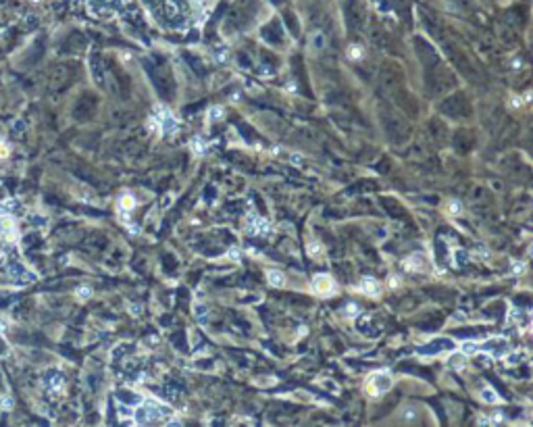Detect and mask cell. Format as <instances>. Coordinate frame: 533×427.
Here are the masks:
<instances>
[{
    "label": "cell",
    "mask_w": 533,
    "mask_h": 427,
    "mask_svg": "<svg viewBox=\"0 0 533 427\" xmlns=\"http://www.w3.org/2000/svg\"><path fill=\"white\" fill-rule=\"evenodd\" d=\"M346 13L350 17V23H354L357 27H361L367 19V11L363 0H346Z\"/></svg>",
    "instance_id": "obj_1"
},
{
    "label": "cell",
    "mask_w": 533,
    "mask_h": 427,
    "mask_svg": "<svg viewBox=\"0 0 533 427\" xmlns=\"http://www.w3.org/2000/svg\"><path fill=\"white\" fill-rule=\"evenodd\" d=\"M392 386V379L386 375V373H375L371 375V379L367 381V390L371 394H381L383 390H388Z\"/></svg>",
    "instance_id": "obj_2"
},
{
    "label": "cell",
    "mask_w": 533,
    "mask_h": 427,
    "mask_svg": "<svg viewBox=\"0 0 533 427\" xmlns=\"http://www.w3.org/2000/svg\"><path fill=\"white\" fill-rule=\"evenodd\" d=\"M313 288H315L317 294L327 296V294H331V288H333V286H331V279H329L327 275H319V277H315Z\"/></svg>",
    "instance_id": "obj_3"
},
{
    "label": "cell",
    "mask_w": 533,
    "mask_h": 427,
    "mask_svg": "<svg viewBox=\"0 0 533 427\" xmlns=\"http://www.w3.org/2000/svg\"><path fill=\"white\" fill-rule=\"evenodd\" d=\"M363 292H365V294H369V296H377L381 290H379V283H377L375 279H365L363 281Z\"/></svg>",
    "instance_id": "obj_4"
},
{
    "label": "cell",
    "mask_w": 533,
    "mask_h": 427,
    "mask_svg": "<svg viewBox=\"0 0 533 427\" xmlns=\"http://www.w3.org/2000/svg\"><path fill=\"white\" fill-rule=\"evenodd\" d=\"M15 209H17V200H15V198H9V200L3 202V207H0V213L9 215V213H13Z\"/></svg>",
    "instance_id": "obj_5"
},
{
    "label": "cell",
    "mask_w": 533,
    "mask_h": 427,
    "mask_svg": "<svg viewBox=\"0 0 533 427\" xmlns=\"http://www.w3.org/2000/svg\"><path fill=\"white\" fill-rule=\"evenodd\" d=\"M269 281H271L273 286H281V283H283V275H281L279 271H269Z\"/></svg>",
    "instance_id": "obj_6"
},
{
    "label": "cell",
    "mask_w": 533,
    "mask_h": 427,
    "mask_svg": "<svg viewBox=\"0 0 533 427\" xmlns=\"http://www.w3.org/2000/svg\"><path fill=\"white\" fill-rule=\"evenodd\" d=\"M121 202H123V209H131L133 207V198L131 196H123Z\"/></svg>",
    "instance_id": "obj_7"
},
{
    "label": "cell",
    "mask_w": 533,
    "mask_h": 427,
    "mask_svg": "<svg viewBox=\"0 0 533 427\" xmlns=\"http://www.w3.org/2000/svg\"><path fill=\"white\" fill-rule=\"evenodd\" d=\"M90 294H92V292H90V288H81V290H79V298H87Z\"/></svg>",
    "instance_id": "obj_8"
},
{
    "label": "cell",
    "mask_w": 533,
    "mask_h": 427,
    "mask_svg": "<svg viewBox=\"0 0 533 427\" xmlns=\"http://www.w3.org/2000/svg\"><path fill=\"white\" fill-rule=\"evenodd\" d=\"M7 152H9L7 144H0V159H3V156H7Z\"/></svg>",
    "instance_id": "obj_9"
},
{
    "label": "cell",
    "mask_w": 533,
    "mask_h": 427,
    "mask_svg": "<svg viewBox=\"0 0 533 427\" xmlns=\"http://www.w3.org/2000/svg\"><path fill=\"white\" fill-rule=\"evenodd\" d=\"M3 407H5V409H11V407H13V400L5 398V400H3Z\"/></svg>",
    "instance_id": "obj_10"
},
{
    "label": "cell",
    "mask_w": 533,
    "mask_h": 427,
    "mask_svg": "<svg viewBox=\"0 0 533 427\" xmlns=\"http://www.w3.org/2000/svg\"><path fill=\"white\" fill-rule=\"evenodd\" d=\"M3 261H5V254H3V250H0V263H3Z\"/></svg>",
    "instance_id": "obj_11"
}]
</instances>
